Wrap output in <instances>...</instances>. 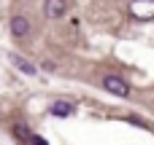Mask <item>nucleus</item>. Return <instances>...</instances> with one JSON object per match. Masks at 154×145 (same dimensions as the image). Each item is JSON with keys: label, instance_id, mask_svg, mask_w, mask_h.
<instances>
[{"label": "nucleus", "instance_id": "nucleus-1", "mask_svg": "<svg viewBox=\"0 0 154 145\" xmlns=\"http://www.w3.org/2000/svg\"><path fill=\"white\" fill-rule=\"evenodd\" d=\"M130 13L135 19H154V0H133Z\"/></svg>", "mask_w": 154, "mask_h": 145}, {"label": "nucleus", "instance_id": "nucleus-2", "mask_svg": "<svg viewBox=\"0 0 154 145\" xmlns=\"http://www.w3.org/2000/svg\"><path fill=\"white\" fill-rule=\"evenodd\" d=\"M103 86H106V91H111V94H116V97H127V94H130V86H127L119 75H106V78H103Z\"/></svg>", "mask_w": 154, "mask_h": 145}, {"label": "nucleus", "instance_id": "nucleus-3", "mask_svg": "<svg viewBox=\"0 0 154 145\" xmlns=\"http://www.w3.org/2000/svg\"><path fill=\"white\" fill-rule=\"evenodd\" d=\"M65 8H68L65 0H46V3H43V13H46L49 19H62V16H65Z\"/></svg>", "mask_w": 154, "mask_h": 145}, {"label": "nucleus", "instance_id": "nucleus-4", "mask_svg": "<svg viewBox=\"0 0 154 145\" xmlns=\"http://www.w3.org/2000/svg\"><path fill=\"white\" fill-rule=\"evenodd\" d=\"M11 32H14L16 38H24V35L30 32V22H27L24 16H14V19H11Z\"/></svg>", "mask_w": 154, "mask_h": 145}, {"label": "nucleus", "instance_id": "nucleus-5", "mask_svg": "<svg viewBox=\"0 0 154 145\" xmlns=\"http://www.w3.org/2000/svg\"><path fill=\"white\" fill-rule=\"evenodd\" d=\"M11 62H14V67H19L24 75H35L38 70H35V65L32 62H27L24 57H19V54H11Z\"/></svg>", "mask_w": 154, "mask_h": 145}, {"label": "nucleus", "instance_id": "nucleus-6", "mask_svg": "<svg viewBox=\"0 0 154 145\" xmlns=\"http://www.w3.org/2000/svg\"><path fill=\"white\" fill-rule=\"evenodd\" d=\"M51 113H54V116H60V118H65V116H70V113H73V105L60 100V102H54V105H51Z\"/></svg>", "mask_w": 154, "mask_h": 145}, {"label": "nucleus", "instance_id": "nucleus-7", "mask_svg": "<svg viewBox=\"0 0 154 145\" xmlns=\"http://www.w3.org/2000/svg\"><path fill=\"white\" fill-rule=\"evenodd\" d=\"M16 135H22V137H32V135H30V129H27L24 124H19V126H16Z\"/></svg>", "mask_w": 154, "mask_h": 145}, {"label": "nucleus", "instance_id": "nucleus-8", "mask_svg": "<svg viewBox=\"0 0 154 145\" xmlns=\"http://www.w3.org/2000/svg\"><path fill=\"white\" fill-rule=\"evenodd\" d=\"M30 140H32V145H46V140H43V137H35V135H32Z\"/></svg>", "mask_w": 154, "mask_h": 145}]
</instances>
